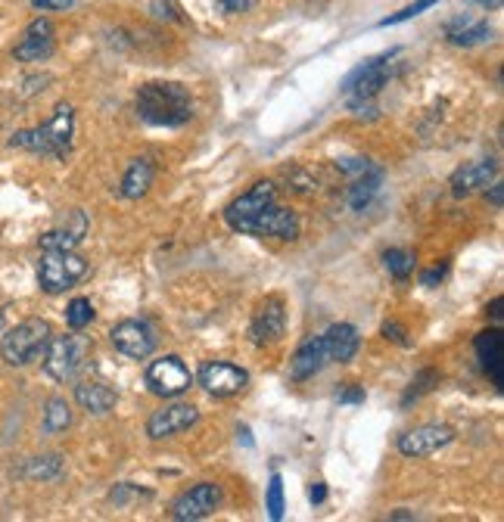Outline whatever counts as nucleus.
Here are the masks:
<instances>
[{
	"label": "nucleus",
	"instance_id": "obj_26",
	"mask_svg": "<svg viewBox=\"0 0 504 522\" xmlns=\"http://www.w3.org/2000/svg\"><path fill=\"white\" fill-rule=\"evenodd\" d=\"M28 479H41V482H50L63 473V457L60 454H41V457H32L25 463V470H22Z\"/></svg>",
	"mask_w": 504,
	"mask_h": 522
},
{
	"label": "nucleus",
	"instance_id": "obj_30",
	"mask_svg": "<svg viewBox=\"0 0 504 522\" xmlns=\"http://www.w3.org/2000/svg\"><path fill=\"white\" fill-rule=\"evenodd\" d=\"M433 386H439V373L433 370V367H427V370H420L417 373V380L411 383V389H408V395H405V404L414 398H420V395H427V392H433Z\"/></svg>",
	"mask_w": 504,
	"mask_h": 522
},
{
	"label": "nucleus",
	"instance_id": "obj_9",
	"mask_svg": "<svg viewBox=\"0 0 504 522\" xmlns=\"http://www.w3.org/2000/svg\"><path fill=\"white\" fill-rule=\"evenodd\" d=\"M196 380H200V386L215 398H234L249 386V373L231 361H206Z\"/></svg>",
	"mask_w": 504,
	"mask_h": 522
},
{
	"label": "nucleus",
	"instance_id": "obj_37",
	"mask_svg": "<svg viewBox=\"0 0 504 522\" xmlns=\"http://www.w3.org/2000/svg\"><path fill=\"white\" fill-rule=\"evenodd\" d=\"M308 498H312V504H324V498H327V488H324V482L312 485V491H308Z\"/></svg>",
	"mask_w": 504,
	"mask_h": 522
},
{
	"label": "nucleus",
	"instance_id": "obj_6",
	"mask_svg": "<svg viewBox=\"0 0 504 522\" xmlns=\"http://www.w3.org/2000/svg\"><path fill=\"white\" fill-rule=\"evenodd\" d=\"M84 271H88V261H84L75 249H41L38 286L47 296H60L84 277Z\"/></svg>",
	"mask_w": 504,
	"mask_h": 522
},
{
	"label": "nucleus",
	"instance_id": "obj_7",
	"mask_svg": "<svg viewBox=\"0 0 504 522\" xmlns=\"http://www.w3.org/2000/svg\"><path fill=\"white\" fill-rule=\"evenodd\" d=\"M389 81V53L377 56V60H368L364 66H358L349 78H346V103L355 115H364V109L374 106V97L383 91Z\"/></svg>",
	"mask_w": 504,
	"mask_h": 522
},
{
	"label": "nucleus",
	"instance_id": "obj_27",
	"mask_svg": "<svg viewBox=\"0 0 504 522\" xmlns=\"http://www.w3.org/2000/svg\"><path fill=\"white\" fill-rule=\"evenodd\" d=\"M383 265H386V271L396 277V280H408L411 274H414V252H408V249H386L383 252Z\"/></svg>",
	"mask_w": 504,
	"mask_h": 522
},
{
	"label": "nucleus",
	"instance_id": "obj_18",
	"mask_svg": "<svg viewBox=\"0 0 504 522\" xmlns=\"http://www.w3.org/2000/svg\"><path fill=\"white\" fill-rule=\"evenodd\" d=\"M84 234H88V218H84V212L72 209L69 212V221H63L60 227L47 230V234H41L38 246L41 249H75Z\"/></svg>",
	"mask_w": 504,
	"mask_h": 522
},
{
	"label": "nucleus",
	"instance_id": "obj_42",
	"mask_svg": "<svg viewBox=\"0 0 504 522\" xmlns=\"http://www.w3.org/2000/svg\"><path fill=\"white\" fill-rule=\"evenodd\" d=\"M0 321H4V314H0Z\"/></svg>",
	"mask_w": 504,
	"mask_h": 522
},
{
	"label": "nucleus",
	"instance_id": "obj_10",
	"mask_svg": "<svg viewBox=\"0 0 504 522\" xmlns=\"http://www.w3.org/2000/svg\"><path fill=\"white\" fill-rule=\"evenodd\" d=\"M109 342L116 345V352L125 358L144 361L156 352V330L147 321H119L109 330Z\"/></svg>",
	"mask_w": 504,
	"mask_h": 522
},
{
	"label": "nucleus",
	"instance_id": "obj_12",
	"mask_svg": "<svg viewBox=\"0 0 504 522\" xmlns=\"http://www.w3.org/2000/svg\"><path fill=\"white\" fill-rule=\"evenodd\" d=\"M455 442V429L445 423H424L411 432H405L399 439V451L405 457H430L442 448H448Z\"/></svg>",
	"mask_w": 504,
	"mask_h": 522
},
{
	"label": "nucleus",
	"instance_id": "obj_21",
	"mask_svg": "<svg viewBox=\"0 0 504 522\" xmlns=\"http://www.w3.org/2000/svg\"><path fill=\"white\" fill-rule=\"evenodd\" d=\"M358 330L352 324H333L327 333H324V348H327V358L336 361V364H346L358 355Z\"/></svg>",
	"mask_w": 504,
	"mask_h": 522
},
{
	"label": "nucleus",
	"instance_id": "obj_17",
	"mask_svg": "<svg viewBox=\"0 0 504 522\" xmlns=\"http://www.w3.org/2000/svg\"><path fill=\"white\" fill-rule=\"evenodd\" d=\"M498 174V162L495 159H480V162H470V165H461L455 174H452V193L461 199V196H470L476 190H483L495 181Z\"/></svg>",
	"mask_w": 504,
	"mask_h": 522
},
{
	"label": "nucleus",
	"instance_id": "obj_32",
	"mask_svg": "<svg viewBox=\"0 0 504 522\" xmlns=\"http://www.w3.org/2000/svg\"><path fill=\"white\" fill-rule=\"evenodd\" d=\"M215 4L221 7V13H231V16H237V13L252 10V7L259 4V0H215Z\"/></svg>",
	"mask_w": 504,
	"mask_h": 522
},
{
	"label": "nucleus",
	"instance_id": "obj_39",
	"mask_svg": "<svg viewBox=\"0 0 504 522\" xmlns=\"http://www.w3.org/2000/svg\"><path fill=\"white\" fill-rule=\"evenodd\" d=\"M501 196H504V187H501V184H492V193H489V199L495 202V206H501Z\"/></svg>",
	"mask_w": 504,
	"mask_h": 522
},
{
	"label": "nucleus",
	"instance_id": "obj_19",
	"mask_svg": "<svg viewBox=\"0 0 504 522\" xmlns=\"http://www.w3.org/2000/svg\"><path fill=\"white\" fill-rule=\"evenodd\" d=\"M445 38L455 47H476L492 41V25L486 19H473V16H458L445 25Z\"/></svg>",
	"mask_w": 504,
	"mask_h": 522
},
{
	"label": "nucleus",
	"instance_id": "obj_41",
	"mask_svg": "<svg viewBox=\"0 0 504 522\" xmlns=\"http://www.w3.org/2000/svg\"><path fill=\"white\" fill-rule=\"evenodd\" d=\"M414 513H408V510H396V513H392V519H411Z\"/></svg>",
	"mask_w": 504,
	"mask_h": 522
},
{
	"label": "nucleus",
	"instance_id": "obj_13",
	"mask_svg": "<svg viewBox=\"0 0 504 522\" xmlns=\"http://www.w3.org/2000/svg\"><path fill=\"white\" fill-rule=\"evenodd\" d=\"M200 420V411L193 408L187 401H175V404H165L159 408L150 420H147V435L153 442H162V439H172L178 432H187L190 426H196Z\"/></svg>",
	"mask_w": 504,
	"mask_h": 522
},
{
	"label": "nucleus",
	"instance_id": "obj_34",
	"mask_svg": "<svg viewBox=\"0 0 504 522\" xmlns=\"http://www.w3.org/2000/svg\"><path fill=\"white\" fill-rule=\"evenodd\" d=\"M336 398H340V404H364V389L361 386H346Z\"/></svg>",
	"mask_w": 504,
	"mask_h": 522
},
{
	"label": "nucleus",
	"instance_id": "obj_28",
	"mask_svg": "<svg viewBox=\"0 0 504 522\" xmlns=\"http://www.w3.org/2000/svg\"><path fill=\"white\" fill-rule=\"evenodd\" d=\"M91 321H94V305H91V299H84V296H78V299H72L69 302V308H66V324H69V330H84V327H91Z\"/></svg>",
	"mask_w": 504,
	"mask_h": 522
},
{
	"label": "nucleus",
	"instance_id": "obj_38",
	"mask_svg": "<svg viewBox=\"0 0 504 522\" xmlns=\"http://www.w3.org/2000/svg\"><path fill=\"white\" fill-rule=\"evenodd\" d=\"M470 4L483 7V10H498V7H501V0H470Z\"/></svg>",
	"mask_w": 504,
	"mask_h": 522
},
{
	"label": "nucleus",
	"instance_id": "obj_1",
	"mask_svg": "<svg viewBox=\"0 0 504 522\" xmlns=\"http://www.w3.org/2000/svg\"><path fill=\"white\" fill-rule=\"evenodd\" d=\"M224 221L237 234L249 237H274V240H296L299 237V218L293 209L280 206L277 187L271 181L252 184L243 196H237L228 209H224Z\"/></svg>",
	"mask_w": 504,
	"mask_h": 522
},
{
	"label": "nucleus",
	"instance_id": "obj_36",
	"mask_svg": "<svg viewBox=\"0 0 504 522\" xmlns=\"http://www.w3.org/2000/svg\"><path fill=\"white\" fill-rule=\"evenodd\" d=\"M445 277V265H439V268H433V271H427L424 277H420V283H424V286H433L436 280H442Z\"/></svg>",
	"mask_w": 504,
	"mask_h": 522
},
{
	"label": "nucleus",
	"instance_id": "obj_2",
	"mask_svg": "<svg viewBox=\"0 0 504 522\" xmlns=\"http://www.w3.org/2000/svg\"><path fill=\"white\" fill-rule=\"evenodd\" d=\"M137 115L156 128H181L193 119V100L178 81H150L137 91Z\"/></svg>",
	"mask_w": 504,
	"mask_h": 522
},
{
	"label": "nucleus",
	"instance_id": "obj_35",
	"mask_svg": "<svg viewBox=\"0 0 504 522\" xmlns=\"http://www.w3.org/2000/svg\"><path fill=\"white\" fill-rule=\"evenodd\" d=\"M383 336H386V339H392V342H399V345H408L405 330H402L399 324H383Z\"/></svg>",
	"mask_w": 504,
	"mask_h": 522
},
{
	"label": "nucleus",
	"instance_id": "obj_20",
	"mask_svg": "<svg viewBox=\"0 0 504 522\" xmlns=\"http://www.w3.org/2000/svg\"><path fill=\"white\" fill-rule=\"evenodd\" d=\"M75 401L81 411H88L94 417H103L116 408V392H112L106 383H97V380H84L75 386Z\"/></svg>",
	"mask_w": 504,
	"mask_h": 522
},
{
	"label": "nucleus",
	"instance_id": "obj_31",
	"mask_svg": "<svg viewBox=\"0 0 504 522\" xmlns=\"http://www.w3.org/2000/svg\"><path fill=\"white\" fill-rule=\"evenodd\" d=\"M433 4H439V0H417L414 7H405V10H399L396 16H386L380 25H396V22H405V19H411V16H420L424 10H430Z\"/></svg>",
	"mask_w": 504,
	"mask_h": 522
},
{
	"label": "nucleus",
	"instance_id": "obj_22",
	"mask_svg": "<svg viewBox=\"0 0 504 522\" xmlns=\"http://www.w3.org/2000/svg\"><path fill=\"white\" fill-rule=\"evenodd\" d=\"M476 355L483 361V370L492 376L495 389H501L504 383V373H501V358H504V336L501 330H486L476 336Z\"/></svg>",
	"mask_w": 504,
	"mask_h": 522
},
{
	"label": "nucleus",
	"instance_id": "obj_14",
	"mask_svg": "<svg viewBox=\"0 0 504 522\" xmlns=\"http://www.w3.org/2000/svg\"><path fill=\"white\" fill-rule=\"evenodd\" d=\"M56 47V28L50 19H35L13 47L16 63H44Z\"/></svg>",
	"mask_w": 504,
	"mask_h": 522
},
{
	"label": "nucleus",
	"instance_id": "obj_29",
	"mask_svg": "<svg viewBox=\"0 0 504 522\" xmlns=\"http://www.w3.org/2000/svg\"><path fill=\"white\" fill-rule=\"evenodd\" d=\"M268 516H271V522H280L284 519V479H280L277 473L271 476V482H268Z\"/></svg>",
	"mask_w": 504,
	"mask_h": 522
},
{
	"label": "nucleus",
	"instance_id": "obj_24",
	"mask_svg": "<svg viewBox=\"0 0 504 522\" xmlns=\"http://www.w3.org/2000/svg\"><path fill=\"white\" fill-rule=\"evenodd\" d=\"M380 184H383V171L380 168H371V171H364L355 178L352 190H349V206L355 212H364L371 206V199L380 193Z\"/></svg>",
	"mask_w": 504,
	"mask_h": 522
},
{
	"label": "nucleus",
	"instance_id": "obj_11",
	"mask_svg": "<svg viewBox=\"0 0 504 522\" xmlns=\"http://www.w3.org/2000/svg\"><path fill=\"white\" fill-rule=\"evenodd\" d=\"M221 504V485L215 482H200L187 488L184 495L172 504V519L178 522H196V519H206L218 510Z\"/></svg>",
	"mask_w": 504,
	"mask_h": 522
},
{
	"label": "nucleus",
	"instance_id": "obj_33",
	"mask_svg": "<svg viewBox=\"0 0 504 522\" xmlns=\"http://www.w3.org/2000/svg\"><path fill=\"white\" fill-rule=\"evenodd\" d=\"M35 10H47V13H63L72 7V0H32Z\"/></svg>",
	"mask_w": 504,
	"mask_h": 522
},
{
	"label": "nucleus",
	"instance_id": "obj_8",
	"mask_svg": "<svg viewBox=\"0 0 504 522\" xmlns=\"http://www.w3.org/2000/svg\"><path fill=\"white\" fill-rule=\"evenodd\" d=\"M144 383L159 398H178L193 386V373L178 355H165V358H159L147 367Z\"/></svg>",
	"mask_w": 504,
	"mask_h": 522
},
{
	"label": "nucleus",
	"instance_id": "obj_5",
	"mask_svg": "<svg viewBox=\"0 0 504 522\" xmlns=\"http://www.w3.org/2000/svg\"><path fill=\"white\" fill-rule=\"evenodd\" d=\"M50 336H53V330H50V324L44 321V317H28V321L16 324L4 336V342H0V358H4L10 367L35 364L44 355Z\"/></svg>",
	"mask_w": 504,
	"mask_h": 522
},
{
	"label": "nucleus",
	"instance_id": "obj_23",
	"mask_svg": "<svg viewBox=\"0 0 504 522\" xmlns=\"http://www.w3.org/2000/svg\"><path fill=\"white\" fill-rule=\"evenodd\" d=\"M153 178H156V165H153V159H134L131 168L125 171L119 193H122L125 199H140V196H147V190L153 187Z\"/></svg>",
	"mask_w": 504,
	"mask_h": 522
},
{
	"label": "nucleus",
	"instance_id": "obj_3",
	"mask_svg": "<svg viewBox=\"0 0 504 522\" xmlns=\"http://www.w3.org/2000/svg\"><path fill=\"white\" fill-rule=\"evenodd\" d=\"M72 134H75V109L69 103H60L53 109L50 122L28 128V131H16L10 137V147L63 162L72 153Z\"/></svg>",
	"mask_w": 504,
	"mask_h": 522
},
{
	"label": "nucleus",
	"instance_id": "obj_16",
	"mask_svg": "<svg viewBox=\"0 0 504 522\" xmlns=\"http://www.w3.org/2000/svg\"><path fill=\"white\" fill-rule=\"evenodd\" d=\"M327 364H330V358H327V348H324V336L308 339L296 348V355L290 358V380L293 383L312 380V376L321 373Z\"/></svg>",
	"mask_w": 504,
	"mask_h": 522
},
{
	"label": "nucleus",
	"instance_id": "obj_4",
	"mask_svg": "<svg viewBox=\"0 0 504 522\" xmlns=\"http://www.w3.org/2000/svg\"><path fill=\"white\" fill-rule=\"evenodd\" d=\"M91 355V342L78 336V330L66 333V336H50L47 348H44V373L56 383H69L81 373V367L88 364Z\"/></svg>",
	"mask_w": 504,
	"mask_h": 522
},
{
	"label": "nucleus",
	"instance_id": "obj_40",
	"mask_svg": "<svg viewBox=\"0 0 504 522\" xmlns=\"http://www.w3.org/2000/svg\"><path fill=\"white\" fill-rule=\"evenodd\" d=\"M489 314L495 317V321H501V296H498V299L492 302V311H489Z\"/></svg>",
	"mask_w": 504,
	"mask_h": 522
},
{
	"label": "nucleus",
	"instance_id": "obj_15",
	"mask_svg": "<svg viewBox=\"0 0 504 522\" xmlns=\"http://www.w3.org/2000/svg\"><path fill=\"white\" fill-rule=\"evenodd\" d=\"M284 330H287V308L277 296H271L259 305L256 314H252L249 336L256 345H274L280 336H284Z\"/></svg>",
	"mask_w": 504,
	"mask_h": 522
},
{
	"label": "nucleus",
	"instance_id": "obj_25",
	"mask_svg": "<svg viewBox=\"0 0 504 522\" xmlns=\"http://www.w3.org/2000/svg\"><path fill=\"white\" fill-rule=\"evenodd\" d=\"M72 426V408L66 398H50L44 404V432L47 435H60Z\"/></svg>",
	"mask_w": 504,
	"mask_h": 522
}]
</instances>
